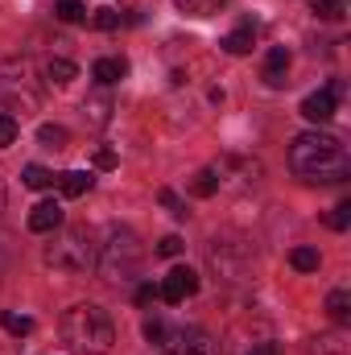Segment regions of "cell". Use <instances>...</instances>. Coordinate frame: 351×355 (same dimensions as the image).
Returning a JSON list of instances; mask_svg holds the SVG:
<instances>
[{
	"label": "cell",
	"mask_w": 351,
	"mask_h": 355,
	"mask_svg": "<svg viewBox=\"0 0 351 355\" xmlns=\"http://www.w3.org/2000/svg\"><path fill=\"white\" fill-rule=\"evenodd\" d=\"M54 17L67 25H79V21H87V8H83V0H54Z\"/></svg>",
	"instance_id": "obj_16"
},
{
	"label": "cell",
	"mask_w": 351,
	"mask_h": 355,
	"mask_svg": "<svg viewBox=\"0 0 351 355\" xmlns=\"http://www.w3.org/2000/svg\"><path fill=\"white\" fill-rule=\"evenodd\" d=\"M198 293V272L186 265H178L166 272V281L157 285V297L162 302H170V306H178V302H186V297H194Z\"/></svg>",
	"instance_id": "obj_8"
},
{
	"label": "cell",
	"mask_w": 351,
	"mask_h": 355,
	"mask_svg": "<svg viewBox=\"0 0 351 355\" xmlns=\"http://www.w3.org/2000/svg\"><path fill=\"white\" fill-rule=\"evenodd\" d=\"M162 355H215V343H211L207 331H198V327H182V331H174V335H166Z\"/></svg>",
	"instance_id": "obj_7"
},
{
	"label": "cell",
	"mask_w": 351,
	"mask_h": 355,
	"mask_svg": "<svg viewBox=\"0 0 351 355\" xmlns=\"http://www.w3.org/2000/svg\"><path fill=\"white\" fill-rule=\"evenodd\" d=\"M348 223H351V198H343V202L335 207V215H331V227H335V232H348Z\"/></svg>",
	"instance_id": "obj_28"
},
{
	"label": "cell",
	"mask_w": 351,
	"mask_h": 355,
	"mask_svg": "<svg viewBox=\"0 0 351 355\" xmlns=\"http://www.w3.org/2000/svg\"><path fill=\"white\" fill-rule=\"evenodd\" d=\"M124 75H128V58H95V67H91V79L103 83V87L120 83Z\"/></svg>",
	"instance_id": "obj_11"
},
{
	"label": "cell",
	"mask_w": 351,
	"mask_h": 355,
	"mask_svg": "<svg viewBox=\"0 0 351 355\" xmlns=\"http://www.w3.org/2000/svg\"><path fill=\"white\" fill-rule=\"evenodd\" d=\"M37 141H42L46 149H67L71 132H67L62 124H42V128H37Z\"/></svg>",
	"instance_id": "obj_17"
},
{
	"label": "cell",
	"mask_w": 351,
	"mask_h": 355,
	"mask_svg": "<svg viewBox=\"0 0 351 355\" xmlns=\"http://www.w3.org/2000/svg\"><path fill=\"white\" fill-rule=\"evenodd\" d=\"M37 107V79L25 58L0 62V112H33Z\"/></svg>",
	"instance_id": "obj_4"
},
{
	"label": "cell",
	"mask_w": 351,
	"mask_h": 355,
	"mask_svg": "<svg viewBox=\"0 0 351 355\" xmlns=\"http://www.w3.org/2000/svg\"><path fill=\"white\" fill-rule=\"evenodd\" d=\"M248 355H281V352H277V343H257Z\"/></svg>",
	"instance_id": "obj_32"
},
{
	"label": "cell",
	"mask_w": 351,
	"mask_h": 355,
	"mask_svg": "<svg viewBox=\"0 0 351 355\" xmlns=\"http://www.w3.org/2000/svg\"><path fill=\"white\" fill-rule=\"evenodd\" d=\"M289 170L302 182H318V186H335L351 174V157L339 137L327 132H302L289 145Z\"/></svg>",
	"instance_id": "obj_1"
},
{
	"label": "cell",
	"mask_w": 351,
	"mask_h": 355,
	"mask_svg": "<svg viewBox=\"0 0 351 355\" xmlns=\"http://www.w3.org/2000/svg\"><path fill=\"white\" fill-rule=\"evenodd\" d=\"M0 211H4V182H0Z\"/></svg>",
	"instance_id": "obj_33"
},
{
	"label": "cell",
	"mask_w": 351,
	"mask_h": 355,
	"mask_svg": "<svg viewBox=\"0 0 351 355\" xmlns=\"http://www.w3.org/2000/svg\"><path fill=\"white\" fill-rule=\"evenodd\" d=\"M46 79L58 83V87H67V83L79 79V67H75L71 58H50V62H46Z\"/></svg>",
	"instance_id": "obj_14"
},
{
	"label": "cell",
	"mask_w": 351,
	"mask_h": 355,
	"mask_svg": "<svg viewBox=\"0 0 351 355\" xmlns=\"http://www.w3.org/2000/svg\"><path fill=\"white\" fill-rule=\"evenodd\" d=\"M310 12L323 21H343V0H310Z\"/></svg>",
	"instance_id": "obj_20"
},
{
	"label": "cell",
	"mask_w": 351,
	"mask_h": 355,
	"mask_svg": "<svg viewBox=\"0 0 351 355\" xmlns=\"http://www.w3.org/2000/svg\"><path fill=\"white\" fill-rule=\"evenodd\" d=\"M190 190H194L198 198H211V194L219 190V178H215V170H203V174H194V182H190Z\"/></svg>",
	"instance_id": "obj_23"
},
{
	"label": "cell",
	"mask_w": 351,
	"mask_h": 355,
	"mask_svg": "<svg viewBox=\"0 0 351 355\" xmlns=\"http://www.w3.org/2000/svg\"><path fill=\"white\" fill-rule=\"evenodd\" d=\"M178 12H186V17H211L215 8H219V0H174Z\"/></svg>",
	"instance_id": "obj_21"
},
{
	"label": "cell",
	"mask_w": 351,
	"mask_h": 355,
	"mask_svg": "<svg viewBox=\"0 0 351 355\" xmlns=\"http://www.w3.org/2000/svg\"><path fill=\"white\" fill-rule=\"evenodd\" d=\"M0 327H4L8 335H17V339H21V335H29V331H33V318H25V314H8V310H4V314H0Z\"/></svg>",
	"instance_id": "obj_19"
},
{
	"label": "cell",
	"mask_w": 351,
	"mask_h": 355,
	"mask_svg": "<svg viewBox=\"0 0 351 355\" xmlns=\"http://www.w3.org/2000/svg\"><path fill=\"white\" fill-rule=\"evenodd\" d=\"M289 265L298 268V272H318L323 257H318L314 248H293V252H289Z\"/></svg>",
	"instance_id": "obj_18"
},
{
	"label": "cell",
	"mask_w": 351,
	"mask_h": 355,
	"mask_svg": "<svg viewBox=\"0 0 351 355\" xmlns=\"http://www.w3.org/2000/svg\"><path fill=\"white\" fill-rule=\"evenodd\" d=\"M95 170H116V153L112 149H95Z\"/></svg>",
	"instance_id": "obj_30"
},
{
	"label": "cell",
	"mask_w": 351,
	"mask_h": 355,
	"mask_svg": "<svg viewBox=\"0 0 351 355\" xmlns=\"http://www.w3.org/2000/svg\"><path fill=\"white\" fill-rule=\"evenodd\" d=\"M62 343L79 355H108L112 343H116V327H112L108 310L103 306H91V302L71 306L62 314Z\"/></svg>",
	"instance_id": "obj_2"
},
{
	"label": "cell",
	"mask_w": 351,
	"mask_h": 355,
	"mask_svg": "<svg viewBox=\"0 0 351 355\" xmlns=\"http://www.w3.org/2000/svg\"><path fill=\"white\" fill-rule=\"evenodd\" d=\"M157 297V285L153 281H145V285H137V306H149Z\"/></svg>",
	"instance_id": "obj_31"
},
{
	"label": "cell",
	"mask_w": 351,
	"mask_h": 355,
	"mask_svg": "<svg viewBox=\"0 0 351 355\" xmlns=\"http://www.w3.org/2000/svg\"><path fill=\"white\" fill-rule=\"evenodd\" d=\"M166 335H170V331H166V322H162V318H149V322H145V339H149V343H157V347H162V343H166Z\"/></svg>",
	"instance_id": "obj_27"
},
{
	"label": "cell",
	"mask_w": 351,
	"mask_h": 355,
	"mask_svg": "<svg viewBox=\"0 0 351 355\" xmlns=\"http://www.w3.org/2000/svg\"><path fill=\"white\" fill-rule=\"evenodd\" d=\"M17 132H21V124H17V116H8V112H0V149H8V145L17 141Z\"/></svg>",
	"instance_id": "obj_24"
},
{
	"label": "cell",
	"mask_w": 351,
	"mask_h": 355,
	"mask_svg": "<svg viewBox=\"0 0 351 355\" xmlns=\"http://www.w3.org/2000/svg\"><path fill=\"white\" fill-rule=\"evenodd\" d=\"M46 265L58 272H87L95 268V244H91L87 227H67L50 248H46Z\"/></svg>",
	"instance_id": "obj_5"
},
{
	"label": "cell",
	"mask_w": 351,
	"mask_h": 355,
	"mask_svg": "<svg viewBox=\"0 0 351 355\" xmlns=\"http://www.w3.org/2000/svg\"><path fill=\"white\" fill-rule=\"evenodd\" d=\"M91 182H95V178H91L87 170H67V174H58V186H62V194H67V198H79V194H87Z\"/></svg>",
	"instance_id": "obj_12"
},
{
	"label": "cell",
	"mask_w": 351,
	"mask_h": 355,
	"mask_svg": "<svg viewBox=\"0 0 351 355\" xmlns=\"http://www.w3.org/2000/svg\"><path fill=\"white\" fill-rule=\"evenodd\" d=\"M141 261H145V248H141L137 232H128V227H112L108 244L95 252V265L103 272V281H112V285L132 281L141 272Z\"/></svg>",
	"instance_id": "obj_3"
},
{
	"label": "cell",
	"mask_w": 351,
	"mask_h": 355,
	"mask_svg": "<svg viewBox=\"0 0 351 355\" xmlns=\"http://www.w3.org/2000/svg\"><path fill=\"white\" fill-rule=\"evenodd\" d=\"M157 198H162V207H166V211H170L174 219H186V202L178 198V194L170 190V186H166V190H157Z\"/></svg>",
	"instance_id": "obj_25"
},
{
	"label": "cell",
	"mask_w": 351,
	"mask_h": 355,
	"mask_svg": "<svg viewBox=\"0 0 351 355\" xmlns=\"http://www.w3.org/2000/svg\"><path fill=\"white\" fill-rule=\"evenodd\" d=\"M285 75H289V50H285V46H273L268 58H264V83H268V87H281Z\"/></svg>",
	"instance_id": "obj_10"
},
{
	"label": "cell",
	"mask_w": 351,
	"mask_h": 355,
	"mask_svg": "<svg viewBox=\"0 0 351 355\" xmlns=\"http://www.w3.org/2000/svg\"><path fill=\"white\" fill-rule=\"evenodd\" d=\"M339 95H343V83H339V79H331L323 91H310V95L302 99V107H298V112H302L310 124H327V120L335 116V103H339Z\"/></svg>",
	"instance_id": "obj_6"
},
{
	"label": "cell",
	"mask_w": 351,
	"mask_h": 355,
	"mask_svg": "<svg viewBox=\"0 0 351 355\" xmlns=\"http://www.w3.org/2000/svg\"><path fill=\"white\" fill-rule=\"evenodd\" d=\"M58 227H62V202L46 198V202H37V207L29 211V232L46 236V232H58Z\"/></svg>",
	"instance_id": "obj_9"
},
{
	"label": "cell",
	"mask_w": 351,
	"mask_h": 355,
	"mask_svg": "<svg viewBox=\"0 0 351 355\" xmlns=\"http://www.w3.org/2000/svg\"><path fill=\"white\" fill-rule=\"evenodd\" d=\"M21 178H25V186H29V190H46V186L54 182V174H50L46 166H25Z\"/></svg>",
	"instance_id": "obj_22"
},
{
	"label": "cell",
	"mask_w": 351,
	"mask_h": 355,
	"mask_svg": "<svg viewBox=\"0 0 351 355\" xmlns=\"http://www.w3.org/2000/svg\"><path fill=\"white\" fill-rule=\"evenodd\" d=\"M182 248H186V244H182V240H178V236H166V240H162V244H157V257H178V252H182Z\"/></svg>",
	"instance_id": "obj_29"
},
{
	"label": "cell",
	"mask_w": 351,
	"mask_h": 355,
	"mask_svg": "<svg viewBox=\"0 0 351 355\" xmlns=\"http://www.w3.org/2000/svg\"><path fill=\"white\" fill-rule=\"evenodd\" d=\"M252 42H257V25H240L236 33H228L219 46L228 50V54H248L252 50Z\"/></svg>",
	"instance_id": "obj_13"
},
{
	"label": "cell",
	"mask_w": 351,
	"mask_h": 355,
	"mask_svg": "<svg viewBox=\"0 0 351 355\" xmlns=\"http://www.w3.org/2000/svg\"><path fill=\"white\" fill-rule=\"evenodd\" d=\"M91 25H95V29H120V12H116V8H99V12L91 17Z\"/></svg>",
	"instance_id": "obj_26"
},
{
	"label": "cell",
	"mask_w": 351,
	"mask_h": 355,
	"mask_svg": "<svg viewBox=\"0 0 351 355\" xmlns=\"http://www.w3.org/2000/svg\"><path fill=\"white\" fill-rule=\"evenodd\" d=\"M327 314H331L335 322H348L351 318V293L348 289H331V297H327Z\"/></svg>",
	"instance_id": "obj_15"
}]
</instances>
